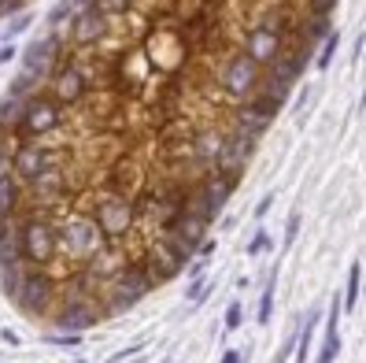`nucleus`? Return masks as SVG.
Masks as SVG:
<instances>
[{"instance_id":"14","label":"nucleus","mask_w":366,"mask_h":363,"mask_svg":"<svg viewBox=\"0 0 366 363\" xmlns=\"http://www.w3.org/2000/svg\"><path fill=\"white\" fill-rule=\"evenodd\" d=\"M100 315H104V312L89 304V297L70 293L67 304L56 312V330H63V334H81V330H89V326H96Z\"/></svg>"},{"instance_id":"2","label":"nucleus","mask_w":366,"mask_h":363,"mask_svg":"<svg viewBox=\"0 0 366 363\" xmlns=\"http://www.w3.org/2000/svg\"><path fill=\"white\" fill-rule=\"evenodd\" d=\"M63 126V104H56L49 93H34L26 97L23 115L15 123V141H38L44 134L60 130Z\"/></svg>"},{"instance_id":"37","label":"nucleus","mask_w":366,"mask_h":363,"mask_svg":"<svg viewBox=\"0 0 366 363\" xmlns=\"http://www.w3.org/2000/svg\"><path fill=\"white\" fill-rule=\"evenodd\" d=\"M70 4H75V8H93L96 0H70Z\"/></svg>"},{"instance_id":"33","label":"nucleus","mask_w":366,"mask_h":363,"mask_svg":"<svg viewBox=\"0 0 366 363\" xmlns=\"http://www.w3.org/2000/svg\"><path fill=\"white\" fill-rule=\"evenodd\" d=\"M15 60V45L12 41H0V67H4V63H12Z\"/></svg>"},{"instance_id":"30","label":"nucleus","mask_w":366,"mask_h":363,"mask_svg":"<svg viewBox=\"0 0 366 363\" xmlns=\"http://www.w3.org/2000/svg\"><path fill=\"white\" fill-rule=\"evenodd\" d=\"M30 23H34V15H30V12H26V15H12V23H8L4 38H8V41H12V38H15V34H23V30H26V26H30Z\"/></svg>"},{"instance_id":"4","label":"nucleus","mask_w":366,"mask_h":363,"mask_svg":"<svg viewBox=\"0 0 366 363\" xmlns=\"http://www.w3.org/2000/svg\"><path fill=\"white\" fill-rule=\"evenodd\" d=\"M104 245H107V238L100 234V226L89 219V215H70V219L60 226V249L67 252L70 260H86L89 263Z\"/></svg>"},{"instance_id":"31","label":"nucleus","mask_w":366,"mask_h":363,"mask_svg":"<svg viewBox=\"0 0 366 363\" xmlns=\"http://www.w3.org/2000/svg\"><path fill=\"white\" fill-rule=\"evenodd\" d=\"M300 226H304V215H300V212H292V215H289V223H285V249H289L292 241H296Z\"/></svg>"},{"instance_id":"23","label":"nucleus","mask_w":366,"mask_h":363,"mask_svg":"<svg viewBox=\"0 0 366 363\" xmlns=\"http://www.w3.org/2000/svg\"><path fill=\"white\" fill-rule=\"evenodd\" d=\"M329 38V15H311L304 23V45H318Z\"/></svg>"},{"instance_id":"6","label":"nucleus","mask_w":366,"mask_h":363,"mask_svg":"<svg viewBox=\"0 0 366 363\" xmlns=\"http://www.w3.org/2000/svg\"><path fill=\"white\" fill-rule=\"evenodd\" d=\"M93 223L100 226V234H104L107 241L126 238L137 223V208H133V201H126L122 193H104L93 208Z\"/></svg>"},{"instance_id":"5","label":"nucleus","mask_w":366,"mask_h":363,"mask_svg":"<svg viewBox=\"0 0 366 363\" xmlns=\"http://www.w3.org/2000/svg\"><path fill=\"white\" fill-rule=\"evenodd\" d=\"M12 301L19 304L23 312H30V315H44L49 304L56 301V282H52V275L44 267H30V263H26V271H23L19 286H15Z\"/></svg>"},{"instance_id":"32","label":"nucleus","mask_w":366,"mask_h":363,"mask_svg":"<svg viewBox=\"0 0 366 363\" xmlns=\"http://www.w3.org/2000/svg\"><path fill=\"white\" fill-rule=\"evenodd\" d=\"M270 208H274V193H267L259 204H255V219H267V212H270Z\"/></svg>"},{"instance_id":"34","label":"nucleus","mask_w":366,"mask_h":363,"mask_svg":"<svg viewBox=\"0 0 366 363\" xmlns=\"http://www.w3.org/2000/svg\"><path fill=\"white\" fill-rule=\"evenodd\" d=\"M52 345H78V334H49Z\"/></svg>"},{"instance_id":"27","label":"nucleus","mask_w":366,"mask_h":363,"mask_svg":"<svg viewBox=\"0 0 366 363\" xmlns=\"http://www.w3.org/2000/svg\"><path fill=\"white\" fill-rule=\"evenodd\" d=\"M207 289H211V282H204V275H196L193 286H189V293H185V301L189 304H204L207 301Z\"/></svg>"},{"instance_id":"11","label":"nucleus","mask_w":366,"mask_h":363,"mask_svg":"<svg viewBox=\"0 0 366 363\" xmlns=\"http://www.w3.org/2000/svg\"><path fill=\"white\" fill-rule=\"evenodd\" d=\"M89 93V75L78 67V63H60V67H52L49 75V97L56 104H78L81 97Z\"/></svg>"},{"instance_id":"3","label":"nucleus","mask_w":366,"mask_h":363,"mask_svg":"<svg viewBox=\"0 0 366 363\" xmlns=\"http://www.w3.org/2000/svg\"><path fill=\"white\" fill-rule=\"evenodd\" d=\"M155 278L148 275L144 263H122V267L112 275V301H107L104 312H126L141 301L144 293H152Z\"/></svg>"},{"instance_id":"18","label":"nucleus","mask_w":366,"mask_h":363,"mask_svg":"<svg viewBox=\"0 0 366 363\" xmlns=\"http://www.w3.org/2000/svg\"><path fill=\"white\" fill-rule=\"evenodd\" d=\"M318 323H322V312L311 308V312L304 315V323H300V330H296V349H292L296 363H311V341H315V326Z\"/></svg>"},{"instance_id":"22","label":"nucleus","mask_w":366,"mask_h":363,"mask_svg":"<svg viewBox=\"0 0 366 363\" xmlns=\"http://www.w3.org/2000/svg\"><path fill=\"white\" fill-rule=\"evenodd\" d=\"M359 297H363V267L352 263V271H348V289L341 293V312H355Z\"/></svg>"},{"instance_id":"20","label":"nucleus","mask_w":366,"mask_h":363,"mask_svg":"<svg viewBox=\"0 0 366 363\" xmlns=\"http://www.w3.org/2000/svg\"><path fill=\"white\" fill-rule=\"evenodd\" d=\"M23 104H26V97L4 93V101H0V134H12L15 138V123H19V115H23Z\"/></svg>"},{"instance_id":"7","label":"nucleus","mask_w":366,"mask_h":363,"mask_svg":"<svg viewBox=\"0 0 366 363\" xmlns=\"http://www.w3.org/2000/svg\"><path fill=\"white\" fill-rule=\"evenodd\" d=\"M56 152L52 149H44V145L38 141H19V145H12V152H8V171H12L15 178L23 182H34L38 175H44L49 167H56Z\"/></svg>"},{"instance_id":"29","label":"nucleus","mask_w":366,"mask_h":363,"mask_svg":"<svg viewBox=\"0 0 366 363\" xmlns=\"http://www.w3.org/2000/svg\"><path fill=\"white\" fill-rule=\"evenodd\" d=\"M241 319H244V304L241 301H233L230 308H226V319H222V326H226V334H233L237 326H241Z\"/></svg>"},{"instance_id":"16","label":"nucleus","mask_w":366,"mask_h":363,"mask_svg":"<svg viewBox=\"0 0 366 363\" xmlns=\"http://www.w3.org/2000/svg\"><path fill=\"white\" fill-rule=\"evenodd\" d=\"M222 141H226V134H218V130H200L196 138H193V145H189V152H193L196 163H204V167H215L218 152H222Z\"/></svg>"},{"instance_id":"10","label":"nucleus","mask_w":366,"mask_h":363,"mask_svg":"<svg viewBox=\"0 0 366 363\" xmlns=\"http://www.w3.org/2000/svg\"><path fill=\"white\" fill-rule=\"evenodd\" d=\"M230 193H233V178H230V175H218V171H215V175H207L204 182H200L196 193L189 197L185 204L193 208L196 215H204V219L211 223V219H218L222 204L230 201Z\"/></svg>"},{"instance_id":"19","label":"nucleus","mask_w":366,"mask_h":363,"mask_svg":"<svg viewBox=\"0 0 366 363\" xmlns=\"http://www.w3.org/2000/svg\"><path fill=\"white\" fill-rule=\"evenodd\" d=\"M23 197V182L12 175L8 167H0V215H15Z\"/></svg>"},{"instance_id":"25","label":"nucleus","mask_w":366,"mask_h":363,"mask_svg":"<svg viewBox=\"0 0 366 363\" xmlns=\"http://www.w3.org/2000/svg\"><path fill=\"white\" fill-rule=\"evenodd\" d=\"M270 249H274V238L259 226V230H255V238L248 241V249H244V252H248V256H263V252H270Z\"/></svg>"},{"instance_id":"24","label":"nucleus","mask_w":366,"mask_h":363,"mask_svg":"<svg viewBox=\"0 0 366 363\" xmlns=\"http://www.w3.org/2000/svg\"><path fill=\"white\" fill-rule=\"evenodd\" d=\"M337 45H341V34H333V30H329V38L322 41V52H318V60H315V67H318V71H329V67H333Z\"/></svg>"},{"instance_id":"28","label":"nucleus","mask_w":366,"mask_h":363,"mask_svg":"<svg viewBox=\"0 0 366 363\" xmlns=\"http://www.w3.org/2000/svg\"><path fill=\"white\" fill-rule=\"evenodd\" d=\"M93 8H100L104 15H112V19H115V15H126V12H130L133 0H96Z\"/></svg>"},{"instance_id":"36","label":"nucleus","mask_w":366,"mask_h":363,"mask_svg":"<svg viewBox=\"0 0 366 363\" xmlns=\"http://www.w3.org/2000/svg\"><path fill=\"white\" fill-rule=\"evenodd\" d=\"M222 363H244V352H237V349H226V352H222Z\"/></svg>"},{"instance_id":"26","label":"nucleus","mask_w":366,"mask_h":363,"mask_svg":"<svg viewBox=\"0 0 366 363\" xmlns=\"http://www.w3.org/2000/svg\"><path fill=\"white\" fill-rule=\"evenodd\" d=\"M70 15H75V4H70V0H60V4L49 12V19H44V23H49L52 30H56V26H63V23L70 19Z\"/></svg>"},{"instance_id":"9","label":"nucleus","mask_w":366,"mask_h":363,"mask_svg":"<svg viewBox=\"0 0 366 363\" xmlns=\"http://www.w3.org/2000/svg\"><path fill=\"white\" fill-rule=\"evenodd\" d=\"M67 34H70V45L93 49L112 34V15H104L100 8H75V15L67 19Z\"/></svg>"},{"instance_id":"15","label":"nucleus","mask_w":366,"mask_h":363,"mask_svg":"<svg viewBox=\"0 0 366 363\" xmlns=\"http://www.w3.org/2000/svg\"><path fill=\"white\" fill-rule=\"evenodd\" d=\"M337 356H341V297H333V304H329L326 338H322V349H318V360L315 363H333Z\"/></svg>"},{"instance_id":"21","label":"nucleus","mask_w":366,"mask_h":363,"mask_svg":"<svg viewBox=\"0 0 366 363\" xmlns=\"http://www.w3.org/2000/svg\"><path fill=\"white\" fill-rule=\"evenodd\" d=\"M274 293H278V267H270L267 282H263V293H259V312H255V323L267 326L270 315H274Z\"/></svg>"},{"instance_id":"13","label":"nucleus","mask_w":366,"mask_h":363,"mask_svg":"<svg viewBox=\"0 0 366 363\" xmlns=\"http://www.w3.org/2000/svg\"><path fill=\"white\" fill-rule=\"evenodd\" d=\"M60 52H63L60 30H49L44 38L30 41V49H26V56H23V71H30L38 82H49L52 67H56V60H60Z\"/></svg>"},{"instance_id":"17","label":"nucleus","mask_w":366,"mask_h":363,"mask_svg":"<svg viewBox=\"0 0 366 363\" xmlns=\"http://www.w3.org/2000/svg\"><path fill=\"white\" fill-rule=\"evenodd\" d=\"M63 186H67V182H63V171H60V163H56V167H49L44 175H38L34 182H26V189H30V197H38V201H44V197H49V201H56V197L63 193Z\"/></svg>"},{"instance_id":"38","label":"nucleus","mask_w":366,"mask_h":363,"mask_svg":"<svg viewBox=\"0 0 366 363\" xmlns=\"http://www.w3.org/2000/svg\"><path fill=\"white\" fill-rule=\"evenodd\" d=\"M75 363H86V360H75Z\"/></svg>"},{"instance_id":"8","label":"nucleus","mask_w":366,"mask_h":363,"mask_svg":"<svg viewBox=\"0 0 366 363\" xmlns=\"http://www.w3.org/2000/svg\"><path fill=\"white\" fill-rule=\"evenodd\" d=\"M259 78H263V67L248 52H233V56L222 63V89L230 97H237V101L252 97L255 89H259Z\"/></svg>"},{"instance_id":"12","label":"nucleus","mask_w":366,"mask_h":363,"mask_svg":"<svg viewBox=\"0 0 366 363\" xmlns=\"http://www.w3.org/2000/svg\"><path fill=\"white\" fill-rule=\"evenodd\" d=\"M244 52H248L259 67H270V63L285 52V30H281V26H274V23L252 26V30L244 34Z\"/></svg>"},{"instance_id":"1","label":"nucleus","mask_w":366,"mask_h":363,"mask_svg":"<svg viewBox=\"0 0 366 363\" xmlns=\"http://www.w3.org/2000/svg\"><path fill=\"white\" fill-rule=\"evenodd\" d=\"M19 249L30 267H49L60 252V226L41 212H30L19 219Z\"/></svg>"},{"instance_id":"35","label":"nucleus","mask_w":366,"mask_h":363,"mask_svg":"<svg viewBox=\"0 0 366 363\" xmlns=\"http://www.w3.org/2000/svg\"><path fill=\"white\" fill-rule=\"evenodd\" d=\"M363 49H366V34H359V38H355V45H352V63H359Z\"/></svg>"}]
</instances>
